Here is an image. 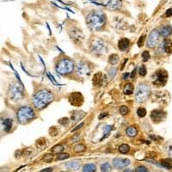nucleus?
Listing matches in <instances>:
<instances>
[{
  "mask_svg": "<svg viewBox=\"0 0 172 172\" xmlns=\"http://www.w3.org/2000/svg\"><path fill=\"white\" fill-rule=\"evenodd\" d=\"M168 79V73L164 69H160L157 71L152 76V82L153 84L157 86H164L166 84Z\"/></svg>",
  "mask_w": 172,
  "mask_h": 172,
  "instance_id": "nucleus-7",
  "label": "nucleus"
},
{
  "mask_svg": "<svg viewBox=\"0 0 172 172\" xmlns=\"http://www.w3.org/2000/svg\"><path fill=\"white\" fill-rule=\"evenodd\" d=\"M135 73H136V68H135L134 70L133 71V72H132V74H131V78H134Z\"/></svg>",
  "mask_w": 172,
  "mask_h": 172,
  "instance_id": "nucleus-44",
  "label": "nucleus"
},
{
  "mask_svg": "<svg viewBox=\"0 0 172 172\" xmlns=\"http://www.w3.org/2000/svg\"><path fill=\"white\" fill-rule=\"evenodd\" d=\"M137 114H138V117H145L146 115V110L144 108H138V110H137Z\"/></svg>",
  "mask_w": 172,
  "mask_h": 172,
  "instance_id": "nucleus-30",
  "label": "nucleus"
},
{
  "mask_svg": "<svg viewBox=\"0 0 172 172\" xmlns=\"http://www.w3.org/2000/svg\"><path fill=\"white\" fill-rule=\"evenodd\" d=\"M139 71V75L142 76V77L146 75V72H147L146 68V66H145L144 65H142V66L139 67V71Z\"/></svg>",
  "mask_w": 172,
  "mask_h": 172,
  "instance_id": "nucleus-35",
  "label": "nucleus"
},
{
  "mask_svg": "<svg viewBox=\"0 0 172 172\" xmlns=\"http://www.w3.org/2000/svg\"><path fill=\"white\" fill-rule=\"evenodd\" d=\"M163 47L164 51L169 54H172V41L170 39H166L163 42Z\"/></svg>",
  "mask_w": 172,
  "mask_h": 172,
  "instance_id": "nucleus-18",
  "label": "nucleus"
},
{
  "mask_svg": "<svg viewBox=\"0 0 172 172\" xmlns=\"http://www.w3.org/2000/svg\"><path fill=\"white\" fill-rule=\"evenodd\" d=\"M160 35L164 36V37H168L172 34V28L170 26L165 25L163 26L159 30Z\"/></svg>",
  "mask_w": 172,
  "mask_h": 172,
  "instance_id": "nucleus-15",
  "label": "nucleus"
},
{
  "mask_svg": "<svg viewBox=\"0 0 172 172\" xmlns=\"http://www.w3.org/2000/svg\"><path fill=\"white\" fill-rule=\"evenodd\" d=\"M134 85L133 84H126L125 85V87L123 89V92L126 95H131L132 93L134 92Z\"/></svg>",
  "mask_w": 172,
  "mask_h": 172,
  "instance_id": "nucleus-22",
  "label": "nucleus"
},
{
  "mask_svg": "<svg viewBox=\"0 0 172 172\" xmlns=\"http://www.w3.org/2000/svg\"><path fill=\"white\" fill-rule=\"evenodd\" d=\"M166 16L167 17H171L172 16V9H170L166 11Z\"/></svg>",
  "mask_w": 172,
  "mask_h": 172,
  "instance_id": "nucleus-42",
  "label": "nucleus"
},
{
  "mask_svg": "<svg viewBox=\"0 0 172 172\" xmlns=\"http://www.w3.org/2000/svg\"><path fill=\"white\" fill-rule=\"evenodd\" d=\"M102 81H103V75L102 74L101 72H98L97 74L94 75V78H93V84L95 86H101L102 84Z\"/></svg>",
  "mask_w": 172,
  "mask_h": 172,
  "instance_id": "nucleus-16",
  "label": "nucleus"
},
{
  "mask_svg": "<svg viewBox=\"0 0 172 172\" xmlns=\"http://www.w3.org/2000/svg\"><path fill=\"white\" fill-rule=\"evenodd\" d=\"M126 134L128 137L133 138V137H135V136L137 135L138 130H137V128L134 127V126H129V127H127L126 129Z\"/></svg>",
  "mask_w": 172,
  "mask_h": 172,
  "instance_id": "nucleus-20",
  "label": "nucleus"
},
{
  "mask_svg": "<svg viewBox=\"0 0 172 172\" xmlns=\"http://www.w3.org/2000/svg\"><path fill=\"white\" fill-rule=\"evenodd\" d=\"M86 150V146H84L83 144H78L74 146V151L76 152H83Z\"/></svg>",
  "mask_w": 172,
  "mask_h": 172,
  "instance_id": "nucleus-29",
  "label": "nucleus"
},
{
  "mask_svg": "<svg viewBox=\"0 0 172 172\" xmlns=\"http://www.w3.org/2000/svg\"><path fill=\"white\" fill-rule=\"evenodd\" d=\"M17 116L21 124H26L35 118V113L34 109L26 106V107H22L17 110Z\"/></svg>",
  "mask_w": 172,
  "mask_h": 172,
  "instance_id": "nucleus-5",
  "label": "nucleus"
},
{
  "mask_svg": "<svg viewBox=\"0 0 172 172\" xmlns=\"http://www.w3.org/2000/svg\"><path fill=\"white\" fill-rule=\"evenodd\" d=\"M165 117H166V113L163 110H160V109L153 110L151 114V120L154 122H162L163 120L165 119Z\"/></svg>",
  "mask_w": 172,
  "mask_h": 172,
  "instance_id": "nucleus-13",
  "label": "nucleus"
},
{
  "mask_svg": "<svg viewBox=\"0 0 172 172\" xmlns=\"http://www.w3.org/2000/svg\"><path fill=\"white\" fill-rule=\"evenodd\" d=\"M130 151V147L128 145H126V144H122L120 146H119V151L121 152V153H127L128 151Z\"/></svg>",
  "mask_w": 172,
  "mask_h": 172,
  "instance_id": "nucleus-27",
  "label": "nucleus"
},
{
  "mask_svg": "<svg viewBox=\"0 0 172 172\" xmlns=\"http://www.w3.org/2000/svg\"><path fill=\"white\" fill-rule=\"evenodd\" d=\"M135 172H149L148 169L144 166V165H139L137 168L135 169Z\"/></svg>",
  "mask_w": 172,
  "mask_h": 172,
  "instance_id": "nucleus-32",
  "label": "nucleus"
},
{
  "mask_svg": "<svg viewBox=\"0 0 172 172\" xmlns=\"http://www.w3.org/2000/svg\"><path fill=\"white\" fill-rule=\"evenodd\" d=\"M100 170H101L102 172H111L112 167L109 164V163H103L102 164H101Z\"/></svg>",
  "mask_w": 172,
  "mask_h": 172,
  "instance_id": "nucleus-24",
  "label": "nucleus"
},
{
  "mask_svg": "<svg viewBox=\"0 0 172 172\" xmlns=\"http://www.w3.org/2000/svg\"><path fill=\"white\" fill-rule=\"evenodd\" d=\"M83 112H73V114H71V120L73 121V122H78V120L80 119H82V118L84 116V114H81L80 115V114H82Z\"/></svg>",
  "mask_w": 172,
  "mask_h": 172,
  "instance_id": "nucleus-25",
  "label": "nucleus"
},
{
  "mask_svg": "<svg viewBox=\"0 0 172 172\" xmlns=\"http://www.w3.org/2000/svg\"><path fill=\"white\" fill-rule=\"evenodd\" d=\"M90 66H89L87 62L84 61H81L78 62V65L76 66V71L78 75H86L90 72Z\"/></svg>",
  "mask_w": 172,
  "mask_h": 172,
  "instance_id": "nucleus-11",
  "label": "nucleus"
},
{
  "mask_svg": "<svg viewBox=\"0 0 172 172\" xmlns=\"http://www.w3.org/2000/svg\"><path fill=\"white\" fill-rule=\"evenodd\" d=\"M116 72H117V68H111L109 71V75L110 77V78H113L116 75Z\"/></svg>",
  "mask_w": 172,
  "mask_h": 172,
  "instance_id": "nucleus-34",
  "label": "nucleus"
},
{
  "mask_svg": "<svg viewBox=\"0 0 172 172\" xmlns=\"http://www.w3.org/2000/svg\"><path fill=\"white\" fill-rule=\"evenodd\" d=\"M61 172H66V171H61Z\"/></svg>",
  "mask_w": 172,
  "mask_h": 172,
  "instance_id": "nucleus-46",
  "label": "nucleus"
},
{
  "mask_svg": "<svg viewBox=\"0 0 172 172\" xmlns=\"http://www.w3.org/2000/svg\"><path fill=\"white\" fill-rule=\"evenodd\" d=\"M3 126H4V130L6 133H9L10 131L11 130V128H12V120L10 119V118H7V119L4 120Z\"/></svg>",
  "mask_w": 172,
  "mask_h": 172,
  "instance_id": "nucleus-19",
  "label": "nucleus"
},
{
  "mask_svg": "<svg viewBox=\"0 0 172 172\" xmlns=\"http://www.w3.org/2000/svg\"><path fill=\"white\" fill-rule=\"evenodd\" d=\"M159 31L157 30H153L151 32V34H149L148 39H147V46L150 48H153L157 46L158 39H159Z\"/></svg>",
  "mask_w": 172,
  "mask_h": 172,
  "instance_id": "nucleus-9",
  "label": "nucleus"
},
{
  "mask_svg": "<svg viewBox=\"0 0 172 172\" xmlns=\"http://www.w3.org/2000/svg\"><path fill=\"white\" fill-rule=\"evenodd\" d=\"M69 158V154L67 153H61V154H59L58 157H57V159L59 160H64V159H66Z\"/></svg>",
  "mask_w": 172,
  "mask_h": 172,
  "instance_id": "nucleus-36",
  "label": "nucleus"
},
{
  "mask_svg": "<svg viewBox=\"0 0 172 172\" xmlns=\"http://www.w3.org/2000/svg\"><path fill=\"white\" fill-rule=\"evenodd\" d=\"M64 150V146L62 145H56L52 148V153L54 154H60Z\"/></svg>",
  "mask_w": 172,
  "mask_h": 172,
  "instance_id": "nucleus-23",
  "label": "nucleus"
},
{
  "mask_svg": "<svg viewBox=\"0 0 172 172\" xmlns=\"http://www.w3.org/2000/svg\"><path fill=\"white\" fill-rule=\"evenodd\" d=\"M91 49H92L93 53L97 54H102L106 50V44L102 41H95L92 43Z\"/></svg>",
  "mask_w": 172,
  "mask_h": 172,
  "instance_id": "nucleus-12",
  "label": "nucleus"
},
{
  "mask_svg": "<svg viewBox=\"0 0 172 172\" xmlns=\"http://www.w3.org/2000/svg\"><path fill=\"white\" fill-rule=\"evenodd\" d=\"M151 95V87L146 83L138 84L135 92V99L138 102H144Z\"/></svg>",
  "mask_w": 172,
  "mask_h": 172,
  "instance_id": "nucleus-6",
  "label": "nucleus"
},
{
  "mask_svg": "<svg viewBox=\"0 0 172 172\" xmlns=\"http://www.w3.org/2000/svg\"><path fill=\"white\" fill-rule=\"evenodd\" d=\"M43 160L46 162V163H50L51 161L53 160V155H51V154H46L45 157L43 158Z\"/></svg>",
  "mask_w": 172,
  "mask_h": 172,
  "instance_id": "nucleus-37",
  "label": "nucleus"
},
{
  "mask_svg": "<svg viewBox=\"0 0 172 172\" xmlns=\"http://www.w3.org/2000/svg\"><path fill=\"white\" fill-rule=\"evenodd\" d=\"M123 172H134V170H131V169H126Z\"/></svg>",
  "mask_w": 172,
  "mask_h": 172,
  "instance_id": "nucleus-45",
  "label": "nucleus"
},
{
  "mask_svg": "<svg viewBox=\"0 0 172 172\" xmlns=\"http://www.w3.org/2000/svg\"><path fill=\"white\" fill-rule=\"evenodd\" d=\"M130 164V160L127 158H115L113 160V166L114 168L116 170H122V169L126 168Z\"/></svg>",
  "mask_w": 172,
  "mask_h": 172,
  "instance_id": "nucleus-10",
  "label": "nucleus"
},
{
  "mask_svg": "<svg viewBox=\"0 0 172 172\" xmlns=\"http://www.w3.org/2000/svg\"><path fill=\"white\" fill-rule=\"evenodd\" d=\"M83 126H84V123L82 122V123H80L79 125H78V126H76L74 129H72V132H75V131L78 130V129H80V128H81V127H82Z\"/></svg>",
  "mask_w": 172,
  "mask_h": 172,
  "instance_id": "nucleus-39",
  "label": "nucleus"
},
{
  "mask_svg": "<svg viewBox=\"0 0 172 172\" xmlns=\"http://www.w3.org/2000/svg\"><path fill=\"white\" fill-rule=\"evenodd\" d=\"M56 71L63 76H67L71 74L74 70V62L70 59L64 58L59 60L56 65Z\"/></svg>",
  "mask_w": 172,
  "mask_h": 172,
  "instance_id": "nucleus-4",
  "label": "nucleus"
},
{
  "mask_svg": "<svg viewBox=\"0 0 172 172\" xmlns=\"http://www.w3.org/2000/svg\"><path fill=\"white\" fill-rule=\"evenodd\" d=\"M80 162L79 161H77V160H73L71 162H68L66 164V167L71 170H78L80 168Z\"/></svg>",
  "mask_w": 172,
  "mask_h": 172,
  "instance_id": "nucleus-17",
  "label": "nucleus"
},
{
  "mask_svg": "<svg viewBox=\"0 0 172 172\" xmlns=\"http://www.w3.org/2000/svg\"><path fill=\"white\" fill-rule=\"evenodd\" d=\"M68 100L72 106L79 107L84 102V97L80 92H73L69 95Z\"/></svg>",
  "mask_w": 172,
  "mask_h": 172,
  "instance_id": "nucleus-8",
  "label": "nucleus"
},
{
  "mask_svg": "<svg viewBox=\"0 0 172 172\" xmlns=\"http://www.w3.org/2000/svg\"><path fill=\"white\" fill-rule=\"evenodd\" d=\"M129 44H130V41H129L128 39H126V38H122V39H121V40L119 41V42H118V48H119V50L124 52V51H126V49L128 48Z\"/></svg>",
  "mask_w": 172,
  "mask_h": 172,
  "instance_id": "nucleus-14",
  "label": "nucleus"
},
{
  "mask_svg": "<svg viewBox=\"0 0 172 172\" xmlns=\"http://www.w3.org/2000/svg\"><path fill=\"white\" fill-rule=\"evenodd\" d=\"M151 58V55L149 54L148 51H144L142 53V59L144 62H146L149 60V59Z\"/></svg>",
  "mask_w": 172,
  "mask_h": 172,
  "instance_id": "nucleus-31",
  "label": "nucleus"
},
{
  "mask_svg": "<svg viewBox=\"0 0 172 172\" xmlns=\"http://www.w3.org/2000/svg\"><path fill=\"white\" fill-rule=\"evenodd\" d=\"M120 113L122 114V115H126V114L128 113V108L126 106H125V105L122 106L120 108Z\"/></svg>",
  "mask_w": 172,
  "mask_h": 172,
  "instance_id": "nucleus-33",
  "label": "nucleus"
},
{
  "mask_svg": "<svg viewBox=\"0 0 172 172\" xmlns=\"http://www.w3.org/2000/svg\"><path fill=\"white\" fill-rule=\"evenodd\" d=\"M97 166L94 164H86L83 167V172H96Z\"/></svg>",
  "mask_w": 172,
  "mask_h": 172,
  "instance_id": "nucleus-21",
  "label": "nucleus"
},
{
  "mask_svg": "<svg viewBox=\"0 0 172 172\" xmlns=\"http://www.w3.org/2000/svg\"><path fill=\"white\" fill-rule=\"evenodd\" d=\"M54 170V169L53 168H46V169H44V170H41L40 172H52Z\"/></svg>",
  "mask_w": 172,
  "mask_h": 172,
  "instance_id": "nucleus-41",
  "label": "nucleus"
},
{
  "mask_svg": "<svg viewBox=\"0 0 172 172\" xmlns=\"http://www.w3.org/2000/svg\"><path fill=\"white\" fill-rule=\"evenodd\" d=\"M128 77H129V73L126 72V73H125V74H123V77H122V78H123V79L126 80L128 78Z\"/></svg>",
  "mask_w": 172,
  "mask_h": 172,
  "instance_id": "nucleus-43",
  "label": "nucleus"
},
{
  "mask_svg": "<svg viewBox=\"0 0 172 172\" xmlns=\"http://www.w3.org/2000/svg\"><path fill=\"white\" fill-rule=\"evenodd\" d=\"M109 62L111 65H116L119 62V56L117 54H111L109 57Z\"/></svg>",
  "mask_w": 172,
  "mask_h": 172,
  "instance_id": "nucleus-26",
  "label": "nucleus"
},
{
  "mask_svg": "<svg viewBox=\"0 0 172 172\" xmlns=\"http://www.w3.org/2000/svg\"><path fill=\"white\" fill-rule=\"evenodd\" d=\"M8 96L11 101H21L24 96V90L22 85L17 82L11 83L8 88Z\"/></svg>",
  "mask_w": 172,
  "mask_h": 172,
  "instance_id": "nucleus-3",
  "label": "nucleus"
},
{
  "mask_svg": "<svg viewBox=\"0 0 172 172\" xmlns=\"http://www.w3.org/2000/svg\"><path fill=\"white\" fill-rule=\"evenodd\" d=\"M111 130V126H106V128L104 129V134L106 135L107 134H109V131Z\"/></svg>",
  "mask_w": 172,
  "mask_h": 172,
  "instance_id": "nucleus-40",
  "label": "nucleus"
},
{
  "mask_svg": "<svg viewBox=\"0 0 172 172\" xmlns=\"http://www.w3.org/2000/svg\"><path fill=\"white\" fill-rule=\"evenodd\" d=\"M143 43H144V36H141V37L139 38V40H138V46H139V47H140V46H142Z\"/></svg>",
  "mask_w": 172,
  "mask_h": 172,
  "instance_id": "nucleus-38",
  "label": "nucleus"
},
{
  "mask_svg": "<svg viewBox=\"0 0 172 172\" xmlns=\"http://www.w3.org/2000/svg\"><path fill=\"white\" fill-rule=\"evenodd\" d=\"M160 164H161L164 168L166 169V170H171L172 168L171 163L167 161V160H161V161H160Z\"/></svg>",
  "mask_w": 172,
  "mask_h": 172,
  "instance_id": "nucleus-28",
  "label": "nucleus"
},
{
  "mask_svg": "<svg viewBox=\"0 0 172 172\" xmlns=\"http://www.w3.org/2000/svg\"><path fill=\"white\" fill-rule=\"evenodd\" d=\"M88 26L92 30H99L104 26L106 22V17L104 13L100 10H94L89 14L86 17Z\"/></svg>",
  "mask_w": 172,
  "mask_h": 172,
  "instance_id": "nucleus-2",
  "label": "nucleus"
},
{
  "mask_svg": "<svg viewBox=\"0 0 172 172\" xmlns=\"http://www.w3.org/2000/svg\"><path fill=\"white\" fill-rule=\"evenodd\" d=\"M54 99V96L50 90L42 89L34 94L33 97V104L37 109H43L50 103Z\"/></svg>",
  "mask_w": 172,
  "mask_h": 172,
  "instance_id": "nucleus-1",
  "label": "nucleus"
}]
</instances>
